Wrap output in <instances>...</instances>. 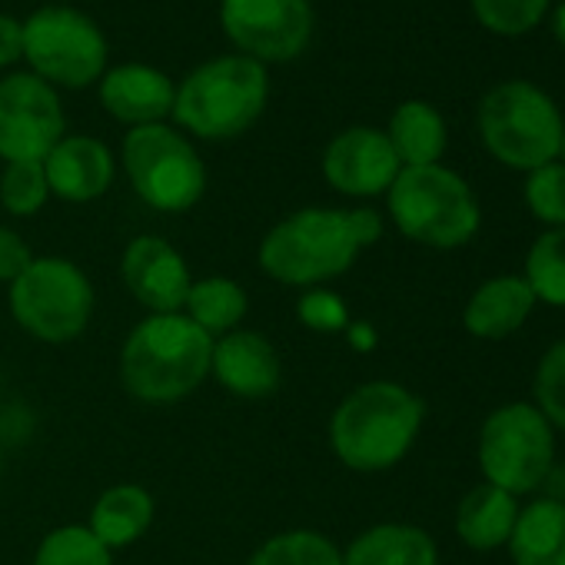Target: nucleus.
Returning a JSON list of instances; mask_svg holds the SVG:
<instances>
[{"instance_id":"20e7f679","label":"nucleus","mask_w":565,"mask_h":565,"mask_svg":"<svg viewBox=\"0 0 565 565\" xmlns=\"http://www.w3.org/2000/svg\"><path fill=\"white\" fill-rule=\"evenodd\" d=\"M269 104V74L263 64L226 54L200 64L177 87L173 120L200 140H233L246 134Z\"/></svg>"},{"instance_id":"6e6552de","label":"nucleus","mask_w":565,"mask_h":565,"mask_svg":"<svg viewBox=\"0 0 565 565\" xmlns=\"http://www.w3.org/2000/svg\"><path fill=\"white\" fill-rule=\"evenodd\" d=\"M120 157L134 193L157 213H186L206 193V167L196 147L167 124L130 127Z\"/></svg>"},{"instance_id":"4468645a","label":"nucleus","mask_w":565,"mask_h":565,"mask_svg":"<svg viewBox=\"0 0 565 565\" xmlns=\"http://www.w3.org/2000/svg\"><path fill=\"white\" fill-rule=\"evenodd\" d=\"M120 276L127 294L147 313H183L190 294V263L157 233H140L124 246Z\"/></svg>"},{"instance_id":"f03ea898","label":"nucleus","mask_w":565,"mask_h":565,"mask_svg":"<svg viewBox=\"0 0 565 565\" xmlns=\"http://www.w3.org/2000/svg\"><path fill=\"white\" fill-rule=\"evenodd\" d=\"M213 340L183 313H150L120 347V383L143 406H173L210 380Z\"/></svg>"},{"instance_id":"c85d7f7f","label":"nucleus","mask_w":565,"mask_h":565,"mask_svg":"<svg viewBox=\"0 0 565 565\" xmlns=\"http://www.w3.org/2000/svg\"><path fill=\"white\" fill-rule=\"evenodd\" d=\"M51 200L44 163H8L0 173V206L11 216H34Z\"/></svg>"},{"instance_id":"b1692460","label":"nucleus","mask_w":565,"mask_h":565,"mask_svg":"<svg viewBox=\"0 0 565 565\" xmlns=\"http://www.w3.org/2000/svg\"><path fill=\"white\" fill-rule=\"evenodd\" d=\"M246 310H249V297L230 276L193 279L186 303H183V317L190 323H196L210 340H220V337L239 330Z\"/></svg>"},{"instance_id":"1a4fd4ad","label":"nucleus","mask_w":565,"mask_h":565,"mask_svg":"<svg viewBox=\"0 0 565 565\" xmlns=\"http://www.w3.org/2000/svg\"><path fill=\"white\" fill-rule=\"evenodd\" d=\"M555 462V429L535 403H505L492 409L479 429V469L486 482L515 499L535 492Z\"/></svg>"},{"instance_id":"2eb2a0df","label":"nucleus","mask_w":565,"mask_h":565,"mask_svg":"<svg viewBox=\"0 0 565 565\" xmlns=\"http://www.w3.org/2000/svg\"><path fill=\"white\" fill-rule=\"evenodd\" d=\"M210 376L236 399L256 403L279 390L282 383V360L269 337L256 330H233L220 340H213L210 356Z\"/></svg>"},{"instance_id":"c756f323","label":"nucleus","mask_w":565,"mask_h":565,"mask_svg":"<svg viewBox=\"0 0 565 565\" xmlns=\"http://www.w3.org/2000/svg\"><path fill=\"white\" fill-rule=\"evenodd\" d=\"M522 200L529 213L548 230L565 226V163L552 160L545 167L529 170L522 183Z\"/></svg>"},{"instance_id":"423d86ee","label":"nucleus","mask_w":565,"mask_h":565,"mask_svg":"<svg viewBox=\"0 0 565 565\" xmlns=\"http://www.w3.org/2000/svg\"><path fill=\"white\" fill-rule=\"evenodd\" d=\"M479 140L492 160L529 173L558 160L565 117L548 90L532 81H502L479 100Z\"/></svg>"},{"instance_id":"5701e85b","label":"nucleus","mask_w":565,"mask_h":565,"mask_svg":"<svg viewBox=\"0 0 565 565\" xmlns=\"http://www.w3.org/2000/svg\"><path fill=\"white\" fill-rule=\"evenodd\" d=\"M386 137L403 167L439 163L449 143L446 117L429 100H403L390 117Z\"/></svg>"},{"instance_id":"dca6fc26","label":"nucleus","mask_w":565,"mask_h":565,"mask_svg":"<svg viewBox=\"0 0 565 565\" xmlns=\"http://www.w3.org/2000/svg\"><path fill=\"white\" fill-rule=\"evenodd\" d=\"M173 97H177L173 81L150 64H120L104 71L100 77L104 110L130 127L163 124L173 114Z\"/></svg>"},{"instance_id":"393cba45","label":"nucleus","mask_w":565,"mask_h":565,"mask_svg":"<svg viewBox=\"0 0 565 565\" xmlns=\"http://www.w3.org/2000/svg\"><path fill=\"white\" fill-rule=\"evenodd\" d=\"M246 565H343V548L320 529H287L259 542Z\"/></svg>"},{"instance_id":"a211bd4d","label":"nucleus","mask_w":565,"mask_h":565,"mask_svg":"<svg viewBox=\"0 0 565 565\" xmlns=\"http://www.w3.org/2000/svg\"><path fill=\"white\" fill-rule=\"evenodd\" d=\"M532 310H535V294L529 290L525 276L505 273V276L486 279L482 287L469 297L466 313H462V327L476 340H505L525 327Z\"/></svg>"},{"instance_id":"e433bc0d","label":"nucleus","mask_w":565,"mask_h":565,"mask_svg":"<svg viewBox=\"0 0 565 565\" xmlns=\"http://www.w3.org/2000/svg\"><path fill=\"white\" fill-rule=\"evenodd\" d=\"M545 21H548V31H552V38H555V44L565 51V0H555Z\"/></svg>"},{"instance_id":"412c9836","label":"nucleus","mask_w":565,"mask_h":565,"mask_svg":"<svg viewBox=\"0 0 565 565\" xmlns=\"http://www.w3.org/2000/svg\"><path fill=\"white\" fill-rule=\"evenodd\" d=\"M515 519L519 499L492 482H479L462 495L456 509V535L476 552H492L509 542Z\"/></svg>"},{"instance_id":"4c0bfd02","label":"nucleus","mask_w":565,"mask_h":565,"mask_svg":"<svg viewBox=\"0 0 565 565\" xmlns=\"http://www.w3.org/2000/svg\"><path fill=\"white\" fill-rule=\"evenodd\" d=\"M558 163H565V130H562V147H558Z\"/></svg>"},{"instance_id":"bb28decb","label":"nucleus","mask_w":565,"mask_h":565,"mask_svg":"<svg viewBox=\"0 0 565 565\" xmlns=\"http://www.w3.org/2000/svg\"><path fill=\"white\" fill-rule=\"evenodd\" d=\"M31 565H114V552L81 522L51 529Z\"/></svg>"},{"instance_id":"4be33fe9","label":"nucleus","mask_w":565,"mask_h":565,"mask_svg":"<svg viewBox=\"0 0 565 565\" xmlns=\"http://www.w3.org/2000/svg\"><path fill=\"white\" fill-rule=\"evenodd\" d=\"M505 545L512 565H565V502L535 499L519 509Z\"/></svg>"},{"instance_id":"9d476101","label":"nucleus","mask_w":565,"mask_h":565,"mask_svg":"<svg viewBox=\"0 0 565 565\" xmlns=\"http://www.w3.org/2000/svg\"><path fill=\"white\" fill-rule=\"evenodd\" d=\"M24 61L51 87H90L107 71V38L84 11L41 8L24 21Z\"/></svg>"},{"instance_id":"72a5a7b5","label":"nucleus","mask_w":565,"mask_h":565,"mask_svg":"<svg viewBox=\"0 0 565 565\" xmlns=\"http://www.w3.org/2000/svg\"><path fill=\"white\" fill-rule=\"evenodd\" d=\"M24 57V24L11 14H0V67H11Z\"/></svg>"},{"instance_id":"aec40b11","label":"nucleus","mask_w":565,"mask_h":565,"mask_svg":"<svg viewBox=\"0 0 565 565\" xmlns=\"http://www.w3.org/2000/svg\"><path fill=\"white\" fill-rule=\"evenodd\" d=\"M153 495L137 486V482H117L110 489H104L90 509L87 529L110 548H127L134 542L143 539V532L153 525Z\"/></svg>"},{"instance_id":"ea45409f","label":"nucleus","mask_w":565,"mask_h":565,"mask_svg":"<svg viewBox=\"0 0 565 565\" xmlns=\"http://www.w3.org/2000/svg\"><path fill=\"white\" fill-rule=\"evenodd\" d=\"M0 386H4V376H0Z\"/></svg>"},{"instance_id":"cd10ccee","label":"nucleus","mask_w":565,"mask_h":565,"mask_svg":"<svg viewBox=\"0 0 565 565\" xmlns=\"http://www.w3.org/2000/svg\"><path fill=\"white\" fill-rule=\"evenodd\" d=\"M555 0H469L472 18L495 38H522L545 24Z\"/></svg>"},{"instance_id":"f257e3e1","label":"nucleus","mask_w":565,"mask_h":565,"mask_svg":"<svg viewBox=\"0 0 565 565\" xmlns=\"http://www.w3.org/2000/svg\"><path fill=\"white\" fill-rule=\"evenodd\" d=\"M426 403L403 383L373 380L340 399L330 416V449L353 472L399 466L419 439Z\"/></svg>"},{"instance_id":"2f4dec72","label":"nucleus","mask_w":565,"mask_h":565,"mask_svg":"<svg viewBox=\"0 0 565 565\" xmlns=\"http://www.w3.org/2000/svg\"><path fill=\"white\" fill-rule=\"evenodd\" d=\"M297 317L300 323L310 330V333H320V337H337L350 327V307L343 303V297L330 287H313V290H303L300 300H297Z\"/></svg>"},{"instance_id":"6ab92c4d","label":"nucleus","mask_w":565,"mask_h":565,"mask_svg":"<svg viewBox=\"0 0 565 565\" xmlns=\"http://www.w3.org/2000/svg\"><path fill=\"white\" fill-rule=\"evenodd\" d=\"M343 565H439V548L419 525L380 522L343 548Z\"/></svg>"},{"instance_id":"9b49d317","label":"nucleus","mask_w":565,"mask_h":565,"mask_svg":"<svg viewBox=\"0 0 565 565\" xmlns=\"http://www.w3.org/2000/svg\"><path fill=\"white\" fill-rule=\"evenodd\" d=\"M220 24L233 47L256 64H282L313 38L310 0H223Z\"/></svg>"},{"instance_id":"7ed1b4c3","label":"nucleus","mask_w":565,"mask_h":565,"mask_svg":"<svg viewBox=\"0 0 565 565\" xmlns=\"http://www.w3.org/2000/svg\"><path fill=\"white\" fill-rule=\"evenodd\" d=\"M360 253L350 210L303 206L266 230L256 246V266L279 287L313 290L353 269Z\"/></svg>"},{"instance_id":"7c9ffc66","label":"nucleus","mask_w":565,"mask_h":565,"mask_svg":"<svg viewBox=\"0 0 565 565\" xmlns=\"http://www.w3.org/2000/svg\"><path fill=\"white\" fill-rule=\"evenodd\" d=\"M532 393H535V409L548 419V426L565 429V340H558L539 360Z\"/></svg>"},{"instance_id":"473e14b6","label":"nucleus","mask_w":565,"mask_h":565,"mask_svg":"<svg viewBox=\"0 0 565 565\" xmlns=\"http://www.w3.org/2000/svg\"><path fill=\"white\" fill-rule=\"evenodd\" d=\"M34 263V253L28 246V239L11 230V226H0V282H11Z\"/></svg>"},{"instance_id":"f8f14e48","label":"nucleus","mask_w":565,"mask_h":565,"mask_svg":"<svg viewBox=\"0 0 565 565\" xmlns=\"http://www.w3.org/2000/svg\"><path fill=\"white\" fill-rule=\"evenodd\" d=\"M64 107L51 84L31 71L0 81V160L4 163H44V157L64 140Z\"/></svg>"},{"instance_id":"ddd939ff","label":"nucleus","mask_w":565,"mask_h":565,"mask_svg":"<svg viewBox=\"0 0 565 565\" xmlns=\"http://www.w3.org/2000/svg\"><path fill=\"white\" fill-rule=\"evenodd\" d=\"M403 163L386 137L376 127H350L330 140L323 150V177L327 183L353 200L383 196L399 177Z\"/></svg>"},{"instance_id":"a878e982","label":"nucleus","mask_w":565,"mask_h":565,"mask_svg":"<svg viewBox=\"0 0 565 565\" xmlns=\"http://www.w3.org/2000/svg\"><path fill=\"white\" fill-rule=\"evenodd\" d=\"M522 276L529 282V290L535 294V303L565 310V226L535 236Z\"/></svg>"},{"instance_id":"39448f33","label":"nucleus","mask_w":565,"mask_h":565,"mask_svg":"<svg viewBox=\"0 0 565 565\" xmlns=\"http://www.w3.org/2000/svg\"><path fill=\"white\" fill-rule=\"evenodd\" d=\"M386 210L406 239L429 249H459L482 223L476 190L462 173L443 163L403 167L386 190Z\"/></svg>"},{"instance_id":"c9c22d12","label":"nucleus","mask_w":565,"mask_h":565,"mask_svg":"<svg viewBox=\"0 0 565 565\" xmlns=\"http://www.w3.org/2000/svg\"><path fill=\"white\" fill-rule=\"evenodd\" d=\"M343 337H347V343H350L356 353H373V350H376V343H380L376 327H373V323H366V320H350V327L343 330Z\"/></svg>"},{"instance_id":"58836bf2","label":"nucleus","mask_w":565,"mask_h":565,"mask_svg":"<svg viewBox=\"0 0 565 565\" xmlns=\"http://www.w3.org/2000/svg\"><path fill=\"white\" fill-rule=\"evenodd\" d=\"M0 466H4V446H0Z\"/></svg>"},{"instance_id":"f704fd0d","label":"nucleus","mask_w":565,"mask_h":565,"mask_svg":"<svg viewBox=\"0 0 565 565\" xmlns=\"http://www.w3.org/2000/svg\"><path fill=\"white\" fill-rule=\"evenodd\" d=\"M350 220H353V230H356V239H360L363 249H370L373 243L383 239L386 223H383V213H380V210H373V206H356V210H350Z\"/></svg>"},{"instance_id":"f3484780","label":"nucleus","mask_w":565,"mask_h":565,"mask_svg":"<svg viewBox=\"0 0 565 565\" xmlns=\"http://www.w3.org/2000/svg\"><path fill=\"white\" fill-rule=\"evenodd\" d=\"M44 173L51 183V196L67 203H94L114 186V153L97 137H64L47 157Z\"/></svg>"},{"instance_id":"0eeeda50","label":"nucleus","mask_w":565,"mask_h":565,"mask_svg":"<svg viewBox=\"0 0 565 565\" xmlns=\"http://www.w3.org/2000/svg\"><path fill=\"white\" fill-rule=\"evenodd\" d=\"M11 317L41 343H74L94 317V282L67 256H34L11 282Z\"/></svg>"}]
</instances>
